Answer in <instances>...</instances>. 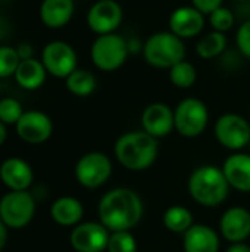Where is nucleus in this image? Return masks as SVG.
Listing matches in <instances>:
<instances>
[{"label":"nucleus","mask_w":250,"mask_h":252,"mask_svg":"<svg viewBox=\"0 0 250 252\" xmlns=\"http://www.w3.org/2000/svg\"><path fill=\"white\" fill-rule=\"evenodd\" d=\"M209 111L203 100L186 97L174 109V124L180 136L186 139L199 137L208 127Z\"/></svg>","instance_id":"nucleus-6"},{"label":"nucleus","mask_w":250,"mask_h":252,"mask_svg":"<svg viewBox=\"0 0 250 252\" xmlns=\"http://www.w3.org/2000/svg\"><path fill=\"white\" fill-rule=\"evenodd\" d=\"M108 252H137V241L130 230L112 232L108 242Z\"/></svg>","instance_id":"nucleus-28"},{"label":"nucleus","mask_w":250,"mask_h":252,"mask_svg":"<svg viewBox=\"0 0 250 252\" xmlns=\"http://www.w3.org/2000/svg\"><path fill=\"white\" fill-rule=\"evenodd\" d=\"M236 46L240 55L250 61V19L240 22L236 31Z\"/></svg>","instance_id":"nucleus-31"},{"label":"nucleus","mask_w":250,"mask_h":252,"mask_svg":"<svg viewBox=\"0 0 250 252\" xmlns=\"http://www.w3.org/2000/svg\"><path fill=\"white\" fill-rule=\"evenodd\" d=\"M130 56L127 38L118 32L96 35L90 47V59L102 72H115Z\"/></svg>","instance_id":"nucleus-5"},{"label":"nucleus","mask_w":250,"mask_h":252,"mask_svg":"<svg viewBox=\"0 0 250 252\" xmlns=\"http://www.w3.org/2000/svg\"><path fill=\"white\" fill-rule=\"evenodd\" d=\"M242 58L243 56L240 55L239 50H230V49H227L218 59H220V63L224 68H227V69H236V68L240 66Z\"/></svg>","instance_id":"nucleus-32"},{"label":"nucleus","mask_w":250,"mask_h":252,"mask_svg":"<svg viewBox=\"0 0 250 252\" xmlns=\"http://www.w3.org/2000/svg\"><path fill=\"white\" fill-rule=\"evenodd\" d=\"M162 223L167 230L184 235L193 224V213L183 205H171L162 216Z\"/></svg>","instance_id":"nucleus-25"},{"label":"nucleus","mask_w":250,"mask_h":252,"mask_svg":"<svg viewBox=\"0 0 250 252\" xmlns=\"http://www.w3.org/2000/svg\"><path fill=\"white\" fill-rule=\"evenodd\" d=\"M21 59L16 52V47L0 46V78L15 75V71Z\"/></svg>","instance_id":"nucleus-29"},{"label":"nucleus","mask_w":250,"mask_h":252,"mask_svg":"<svg viewBox=\"0 0 250 252\" xmlns=\"http://www.w3.org/2000/svg\"><path fill=\"white\" fill-rule=\"evenodd\" d=\"M66 89L71 94L78 97H87L97 89V77L84 68H77L71 75L65 78Z\"/></svg>","instance_id":"nucleus-24"},{"label":"nucleus","mask_w":250,"mask_h":252,"mask_svg":"<svg viewBox=\"0 0 250 252\" xmlns=\"http://www.w3.org/2000/svg\"><path fill=\"white\" fill-rule=\"evenodd\" d=\"M99 221L112 233L134 229L144 214V205L137 192L128 188H115L105 193L97 207Z\"/></svg>","instance_id":"nucleus-1"},{"label":"nucleus","mask_w":250,"mask_h":252,"mask_svg":"<svg viewBox=\"0 0 250 252\" xmlns=\"http://www.w3.org/2000/svg\"><path fill=\"white\" fill-rule=\"evenodd\" d=\"M0 180L10 190H28L32 185L34 173L27 161L13 157L1 162Z\"/></svg>","instance_id":"nucleus-17"},{"label":"nucleus","mask_w":250,"mask_h":252,"mask_svg":"<svg viewBox=\"0 0 250 252\" xmlns=\"http://www.w3.org/2000/svg\"><path fill=\"white\" fill-rule=\"evenodd\" d=\"M168 77L172 86L184 90V89H190L194 86L197 80V69L192 62L184 59L168 69Z\"/></svg>","instance_id":"nucleus-26"},{"label":"nucleus","mask_w":250,"mask_h":252,"mask_svg":"<svg viewBox=\"0 0 250 252\" xmlns=\"http://www.w3.org/2000/svg\"><path fill=\"white\" fill-rule=\"evenodd\" d=\"M127 44H128V52L130 55H139L143 52V41L139 38V37H131V38H127Z\"/></svg>","instance_id":"nucleus-34"},{"label":"nucleus","mask_w":250,"mask_h":252,"mask_svg":"<svg viewBox=\"0 0 250 252\" xmlns=\"http://www.w3.org/2000/svg\"><path fill=\"white\" fill-rule=\"evenodd\" d=\"M190 1H192V6L196 7L199 12H202L205 16L211 15L214 10L224 6V0H190Z\"/></svg>","instance_id":"nucleus-33"},{"label":"nucleus","mask_w":250,"mask_h":252,"mask_svg":"<svg viewBox=\"0 0 250 252\" xmlns=\"http://www.w3.org/2000/svg\"><path fill=\"white\" fill-rule=\"evenodd\" d=\"M159 152L158 139L144 130H134L121 134L115 145L113 154L116 161L130 171H144L150 168Z\"/></svg>","instance_id":"nucleus-2"},{"label":"nucleus","mask_w":250,"mask_h":252,"mask_svg":"<svg viewBox=\"0 0 250 252\" xmlns=\"http://www.w3.org/2000/svg\"><path fill=\"white\" fill-rule=\"evenodd\" d=\"M225 252H250V247L245 242H239V244H231Z\"/></svg>","instance_id":"nucleus-36"},{"label":"nucleus","mask_w":250,"mask_h":252,"mask_svg":"<svg viewBox=\"0 0 250 252\" xmlns=\"http://www.w3.org/2000/svg\"><path fill=\"white\" fill-rule=\"evenodd\" d=\"M227 49H228L227 34L214 30L200 35L196 43V55L203 61L218 59Z\"/></svg>","instance_id":"nucleus-23"},{"label":"nucleus","mask_w":250,"mask_h":252,"mask_svg":"<svg viewBox=\"0 0 250 252\" xmlns=\"http://www.w3.org/2000/svg\"><path fill=\"white\" fill-rule=\"evenodd\" d=\"M189 195L202 207H220L230 193V185L222 168L217 165H200L189 177Z\"/></svg>","instance_id":"nucleus-3"},{"label":"nucleus","mask_w":250,"mask_h":252,"mask_svg":"<svg viewBox=\"0 0 250 252\" xmlns=\"http://www.w3.org/2000/svg\"><path fill=\"white\" fill-rule=\"evenodd\" d=\"M184 252H220V236L206 224H193L183 235Z\"/></svg>","instance_id":"nucleus-19"},{"label":"nucleus","mask_w":250,"mask_h":252,"mask_svg":"<svg viewBox=\"0 0 250 252\" xmlns=\"http://www.w3.org/2000/svg\"><path fill=\"white\" fill-rule=\"evenodd\" d=\"M112 176V161L102 152L83 155L75 165V179L85 189L103 186Z\"/></svg>","instance_id":"nucleus-9"},{"label":"nucleus","mask_w":250,"mask_h":252,"mask_svg":"<svg viewBox=\"0 0 250 252\" xmlns=\"http://www.w3.org/2000/svg\"><path fill=\"white\" fill-rule=\"evenodd\" d=\"M206 18H208V22H209V25H211V28L214 31L227 34L236 25V18L237 16L230 7L221 6L217 10H214L211 15H208Z\"/></svg>","instance_id":"nucleus-27"},{"label":"nucleus","mask_w":250,"mask_h":252,"mask_svg":"<svg viewBox=\"0 0 250 252\" xmlns=\"http://www.w3.org/2000/svg\"><path fill=\"white\" fill-rule=\"evenodd\" d=\"M141 130L155 139H162L171 134V131L175 130L174 109L162 102L147 105L141 114Z\"/></svg>","instance_id":"nucleus-15"},{"label":"nucleus","mask_w":250,"mask_h":252,"mask_svg":"<svg viewBox=\"0 0 250 252\" xmlns=\"http://www.w3.org/2000/svg\"><path fill=\"white\" fill-rule=\"evenodd\" d=\"M206 27V16L192 4L175 7L168 18V30L181 40L200 37Z\"/></svg>","instance_id":"nucleus-12"},{"label":"nucleus","mask_w":250,"mask_h":252,"mask_svg":"<svg viewBox=\"0 0 250 252\" xmlns=\"http://www.w3.org/2000/svg\"><path fill=\"white\" fill-rule=\"evenodd\" d=\"M222 171L227 177L230 188L239 192H250V155L243 152H234L222 165Z\"/></svg>","instance_id":"nucleus-18"},{"label":"nucleus","mask_w":250,"mask_h":252,"mask_svg":"<svg viewBox=\"0 0 250 252\" xmlns=\"http://www.w3.org/2000/svg\"><path fill=\"white\" fill-rule=\"evenodd\" d=\"M124 10L116 0H96L85 16L88 28L96 34H112L121 27Z\"/></svg>","instance_id":"nucleus-11"},{"label":"nucleus","mask_w":250,"mask_h":252,"mask_svg":"<svg viewBox=\"0 0 250 252\" xmlns=\"http://www.w3.org/2000/svg\"><path fill=\"white\" fill-rule=\"evenodd\" d=\"M111 232L99 221H85L77 224L71 235V247L77 252H103L108 248Z\"/></svg>","instance_id":"nucleus-13"},{"label":"nucleus","mask_w":250,"mask_h":252,"mask_svg":"<svg viewBox=\"0 0 250 252\" xmlns=\"http://www.w3.org/2000/svg\"><path fill=\"white\" fill-rule=\"evenodd\" d=\"M214 133L221 146L234 152H239L250 145L249 121L236 112L222 114L215 121Z\"/></svg>","instance_id":"nucleus-8"},{"label":"nucleus","mask_w":250,"mask_h":252,"mask_svg":"<svg viewBox=\"0 0 250 252\" xmlns=\"http://www.w3.org/2000/svg\"><path fill=\"white\" fill-rule=\"evenodd\" d=\"M16 52H18L21 61H25V59H31L32 58V46L29 43H21L16 47Z\"/></svg>","instance_id":"nucleus-35"},{"label":"nucleus","mask_w":250,"mask_h":252,"mask_svg":"<svg viewBox=\"0 0 250 252\" xmlns=\"http://www.w3.org/2000/svg\"><path fill=\"white\" fill-rule=\"evenodd\" d=\"M6 137H7V131H6V124L0 121V146H1L3 143H4Z\"/></svg>","instance_id":"nucleus-39"},{"label":"nucleus","mask_w":250,"mask_h":252,"mask_svg":"<svg viewBox=\"0 0 250 252\" xmlns=\"http://www.w3.org/2000/svg\"><path fill=\"white\" fill-rule=\"evenodd\" d=\"M74 12V0H43L40 6V19L46 27L57 30L69 24Z\"/></svg>","instance_id":"nucleus-20"},{"label":"nucleus","mask_w":250,"mask_h":252,"mask_svg":"<svg viewBox=\"0 0 250 252\" xmlns=\"http://www.w3.org/2000/svg\"><path fill=\"white\" fill-rule=\"evenodd\" d=\"M47 71L41 62V59H25L21 61L15 71V81L19 87L25 90H37L46 81Z\"/></svg>","instance_id":"nucleus-22"},{"label":"nucleus","mask_w":250,"mask_h":252,"mask_svg":"<svg viewBox=\"0 0 250 252\" xmlns=\"http://www.w3.org/2000/svg\"><path fill=\"white\" fill-rule=\"evenodd\" d=\"M35 214V201L28 190H10L0 199V219L10 229L28 226Z\"/></svg>","instance_id":"nucleus-7"},{"label":"nucleus","mask_w":250,"mask_h":252,"mask_svg":"<svg viewBox=\"0 0 250 252\" xmlns=\"http://www.w3.org/2000/svg\"><path fill=\"white\" fill-rule=\"evenodd\" d=\"M41 62L47 74L56 78H66L78 68L75 49L63 40H53L47 43L41 52Z\"/></svg>","instance_id":"nucleus-10"},{"label":"nucleus","mask_w":250,"mask_h":252,"mask_svg":"<svg viewBox=\"0 0 250 252\" xmlns=\"http://www.w3.org/2000/svg\"><path fill=\"white\" fill-rule=\"evenodd\" d=\"M184 40L172 34L169 30L158 31L149 35L143 44V59L156 69H169L175 63L186 59Z\"/></svg>","instance_id":"nucleus-4"},{"label":"nucleus","mask_w":250,"mask_h":252,"mask_svg":"<svg viewBox=\"0 0 250 252\" xmlns=\"http://www.w3.org/2000/svg\"><path fill=\"white\" fill-rule=\"evenodd\" d=\"M22 114H24L22 105L16 99L6 97L0 100V121L4 123L6 126L16 124L22 117Z\"/></svg>","instance_id":"nucleus-30"},{"label":"nucleus","mask_w":250,"mask_h":252,"mask_svg":"<svg viewBox=\"0 0 250 252\" xmlns=\"http://www.w3.org/2000/svg\"><path fill=\"white\" fill-rule=\"evenodd\" d=\"M18 136L31 145H40L50 139L53 123L50 117L41 111H27L15 124Z\"/></svg>","instance_id":"nucleus-14"},{"label":"nucleus","mask_w":250,"mask_h":252,"mask_svg":"<svg viewBox=\"0 0 250 252\" xmlns=\"http://www.w3.org/2000/svg\"><path fill=\"white\" fill-rule=\"evenodd\" d=\"M6 239H7V230H6V224H4V223L1 221V219H0V251L4 248Z\"/></svg>","instance_id":"nucleus-37"},{"label":"nucleus","mask_w":250,"mask_h":252,"mask_svg":"<svg viewBox=\"0 0 250 252\" xmlns=\"http://www.w3.org/2000/svg\"><path fill=\"white\" fill-rule=\"evenodd\" d=\"M237 4H243V3H250V0H234Z\"/></svg>","instance_id":"nucleus-40"},{"label":"nucleus","mask_w":250,"mask_h":252,"mask_svg":"<svg viewBox=\"0 0 250 252\" xmlns=\"http://www.w3.org/2000/svg\"><path fill=\"white\" fill-rule=\"evenodd\" d=\"M50 217L59 226L75 227L84 217V207L77 198L62 196L52 204Z\"/></svg>","instance_id":"nucleus-21"},{"label":"nucleus","mask_w":250,"mask_h":252,"mask_svg":"<svg viewBox=\"0 0 250 252\" xmlns=\"http://www.w3.org/2000/svg\"><path fill=\"white\" fill-rule=\"evenodd\" d=\"M220 232L230 244L245 242L250 236V211L243 207L228 208L220 220Z\"/></svg>","instance_id":"nucleus-16"},{"label":"nucleus","mask_w":250,"mask_h":252,"mask_svg":"<svg viewBox=\"0 0 250 252\" xmlns=\"http://www.w3.org/2000/svg\"><path fill=\"white\" fill-rule=\"evenodd\" d=\"M7 32H9L7 21H6L3 16H0V40H1V38H4V37L7 35Z\"/></svg>","instance_id":"nucleus-38"}]
</instances>
